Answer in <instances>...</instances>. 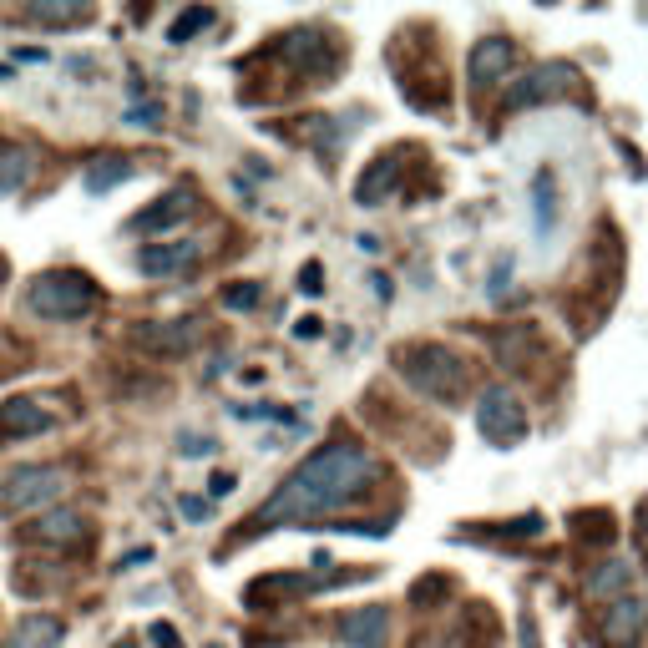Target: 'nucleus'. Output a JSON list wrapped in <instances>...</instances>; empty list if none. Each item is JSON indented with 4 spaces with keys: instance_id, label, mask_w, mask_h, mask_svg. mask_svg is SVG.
Returning <instances> with one entry per match:
<instances>
[{
    "instance_id": "1",
    "label": "nucleus",
    "mask_w": 648,
    "mask_h": 648,
    "mask_svg": "<svg viewBox=\"0 0 648 648\" xmlns=\"http://www.w3.org/2000/svg\"><path fill=\"white\" fill-rule=\"evenodd\" d=\"M370 476H375L370 451H360L355 441H330L274 486V497L249 517V527H284V522H314L324 512H340L345 502L365 497Z\"/></svg>"
},
{
    "instance_id": "2",
    "label": "nucleus",
    "mask_w": 648,
    "mask_h": 648,
    "mask_svg": "<svg viewBox=\"0 0 648 648\" xmlns=\"http://www.w3.org/2000/svg\"><path fill=\"white\" fill-rule=\"evenodd\" d=\"M395 365L426 400H441V405H456L471 385V365L451 345H405L395 355Z\"/></svg>"
},
{
    "instance_id": "3",
    "label": "nucleus",
    "mask_w": 648,
    "mask_h": 648,
    "mask_svg": "<svg viewBox=\"0 0 648 648\" xmlns=\"http://www.w3.org/2000/svg\"><path fill=\"white\" fill-rule=\"evenodd\" d=\"M26 304H31L41 319H81V314L97 304V284H92L87 274H76V269L41 274V279H31Z\"/></svg>"
},
{
    "instance_id": "4",
    "label": "nucleus",
    "mask_w": 648,
    "mask_h": 648,
    "mask_svg": "<svg viewBox=\"0 0 648 648\" xmlns=\"http://www.w3.org/2000/svg\"><path fill=\"white\" fill-rule=\"evenodd\" d=\"M66 497V471L61 466H16L0 486V507L6 512H36Z\"/></svg>"
},
{
    "instance_id": "5",
    "label": "nucleus",
    "mask_w": 648,
    "mask_h": 648,
    "mask_svg": "<svg viewBox=\"0 0 648 648\" xmlns=\"http://www.w3.org/2000/svg\"><path fill=\"white\" fill-rule=\"evenodd\" d=\"M476 431L492 441V446H522V441H527V411H522V400H517L507 385L481 390V400H476Z\"/></svg>"
},
{
    "instance_id": "6",
    "label": "nucleus",
    "mask_w": 648,
    "mask_h": 648,
    "mask_svg": "<svg viewBox=\"0 0 648 648\" xmlns=\"http://www.w3.org/2000/svg\"><path fill=\"white\" fill-rule=\"evenodd\" d=\"M578 81V71L573 66H562V61H552V66H537V71H527L517 87L507 92V102L512 107H532V102H552V97H562L567 87Z\"/></svg>"
},
{
    "instance_id": "7",
    "label": "nucleus",
    "mask_w": 648,
    "mask_h": 648,
    "mask_svg": "<svg viewBox=\"0 0 648 648\" xmlns=\"http://www.w3.org/2000/svg\"><path fill=\"white\" fill-rule=\"evenodd\" d=\"M132 340L152 355H183L198 345V324L193 319H152V324H137Z\"/></svg>"
},
{
    "instance_id": "8",
    "label": "nucleus",
    "mask_w": 648,
    "mask_h": 648,
    "mask_svg": "<svg viewBox=\"0 0 648 648\" xmlns=\"http://www.w3.org/2000/svg\"><path fill=\"white\" fill-rule=\"evenodd\" d=\"M512 61H517L512 41L486 36V41H476V46H471V56H466V71H471V81H476V87H492V81H502V76L512 71Z\"/></svg>"
},
{
    "instance_id": "9",
    "label": "nucleus",
    "mask_w": 648,
    "mask_h": 648,
    "mask_svg": "<svg viewBox=\"0 0 648 648\" xmlns=\"http://www.w3.org/2000/svg\"><path fill=\"white\" fill-rule=\"evenodd\" d=\"M198 264V243H147L137 254V269L147 279H168V274H183Z\"/></svg>"
},
{
    "instance_id": "10",
    "label": "nucleus",
    "mask_w": 648,
    "mask_h": 648,
    "mask_svg": "<svg viewBox=\"0 0 648 648\" xmlns=\"http://www.w3.org/2000/svg\"><path fill=\"white\" fill-rule=\"evenodd\" d=\"M385 633H390V613L385 608H355L340 623V643L345 648H385Z\"/></svg>"
},
{
    "instance_id": "11",
    "label": "nucleus",
    "mask_w": 648,
    "mask_h": 648,
    "mask_svg": "<svg viewBox=\"0 0 648 648\" xmlns=\"http://www.w3.org/2000/svg\"><path fill=\"white\" fill-rule=\"evenodd\" d=\"M188 208H193V198H188L183 188H173V193H162L152 208H142V213L132 218V228H137V233H168V228H178V223L188 218Z\"/></svg>"
},
{
    "instance_id": "12",
    "label": "nucleus",
    "mask_w": 648,
    "mask_h": 648,
    "mask_svg": "<svg viewBox=\"0 0 648 648\" xmlns=\"http://www.w3.org/2000/svg\"><path fill=\"white\" fill-rule=\"evenodd\" d=\"M26 537L31 542H46V547H76L81 537H87V522H81L76 512H46V517H36L31 527H26Z\"/></svg>"
},
{
    "instance_id": "13",
    "label": "nucleus",
    "mask_w": 648,
    "mask_h": 648,
    "mask_svg": "<svg viewBox=\"0 0 648 648\" xmlns=\"http://www.w3.org/2000/svg\"><path fill=\"white\" fill-rule=\"evenodd\" d=\"M41 431H51V411H41L36 400H6V405H0V441L41 436Z\"/></svg>"
},
{
    "instance_id": "14",
    "label": "nucleus",
    "mask_w": 648,
    "mask_h": 648,
    "mask_svg": "<svg viewBox=\"0 0 648 648\" xmlns=\"http://www.w3.org/2000/svg\"><path fill=\"white\" fill-rule=\"evenodd\" d=\"M638 633H643V603L628 598V593L613 598V608H608V618H603V638H608L613 648H633Z\"/></svg>"
},
{
    "instance_id": "15",
    "label": "nucleus",
    "mask_w": 648,
    "mask_h": 648,
    "mask_svg": "<svg viewBox=\"0 0 648 648\" xmlns=\"http://www.w3.org/2000/svg\"><path fill=\"white\" fill-rule=\"evenodd\" d=\"M6 648H61V623L51 613H26Z\"/></svg>"
},
{
    "instance_id": "16",
    "label": "nucleus",
    "mask_w": 648,
    "mask_h": 648,
    "mask_svg": "<svg viewBox=\"0 0 648 648\" xmlns=\"http://www.w3.org/2000/svg\"><path fill=\"white\" fill-rule=\"evenodd\" d=\"M395 173H400V168H395L390 157H375V162H370V173L355 183V203H360V208H375L385 193H395Z\"/></svg>"
},
{
    "instance_id": "17",
    "label": "nucleus",
    "mask_w": 648,
    "mask_h": 648,
    "mask_svg": "<svg viewBox=\"0 0 648 648\" xmlns=\"http://www.w3.org/2000/svg\"><path fill=\"white\" fill-rule=\"evenodd\" d=\"M132 173H137V168H132L127 157H97L92 168L81 173V188H87V193H112V188H117V183H127Z\"/></svg>"
},
{
    "instance_id": "18",
    "label": "nucleus",
    "mask_w": 648,
    "mask_h": 648,
    "mask_svg": "<svg viewBox=\"0 0 648 648\" xmlns=\"http://www.w3.org/2000/svg\"><path fill=\"white\" fill-rule=\"evenodd\" d=\"M628 583H633V567L613 557V562H603L598 573L588 578V598H613V593H623Z\"/></svg>"
},
{
    "instance_id": "19",
    "label": "nucleus",
    "mask_w": 648,
    "mask_h": 648,
    "mask_svg": "<svg viewBox=\"0 0 648 648\" xmlns=\"http://www.w3.org/2000/svg\"><path fill=\"white\" fill-rule=\"evenodd\" d=\"M31 178V152L26 147H6L0 152V193H16Z\"/></svg>"
},
{
    "instance_id": "20",
    "label": "nucleus",
    "mask_w": 648,
    "mask_h": 648,
    "mask_svg": "<svg viewBox=\"0 0 648 648\" xmlns=\"http://www.w3.org/2000/svg\"><path fill=\"white\" fill-rule=\"evenodd\" d=\"M26 16L46 21V26H71V21H87L92 11L87 6H41V0H36V6H26Z\"/></svg>"
},
{
    "instance_id": "21",
    "label": "nucleus",
    "mask_w": 648,
    "mask_h": 648,
    "mask_svg": "<svg viewBox=\"0 0 648 648\" xmlns=\"http://www.w3.org/2000/svg\"><path fill=\"white\" fill-rule=\"evenodd\" d=\"M203 26H213V11H208V6H198V11L178 16V21H173V31H168V41H178V46H183V41H193Z\"/></svg>"
},
{
    "instance_id": "22",
    "label": "nucleus",
    "mask_w": 648,
    "mask_h": 648,
    "mask_svg": "<svg viewBox=\"0 0 648 648\" xmlns=\"http://www.w3.org/2000/svg\"><path fill=\"white\" fill-rule=\"evenodd\" d=\"M264 299V284H233L223 289V309H254Z\"/></svg>"
},
{
    "instance_id": "23",
    "label": "nucleus",
    "mask_w": 648,
    "mask_h": 648,
    "mask_svg": "<svg viewBox=\"0 0 648 648\" xmlns=\"http://www.w3.org/2000/svg\"><path fill=\"white\" fill-rule=\"evenodd\" d=\"M552 218H557V208H552V178L537 173V228H547Z\"/></svg>"
},
{
    "instance_id": "24",
    "label": "nucleus",
    "mask_w": 648,
    "mask_h": 648,
    "mask_svg": "<svg viewBox=\"0 0 648 648\" xmlns=\"http://www.w3.org/2000/svg\"><path fill=\"white\" fill-rule=\"evenodd\" d=\"M127 122H132V127H162V107H157V102L132 107V112H127Z\"/></svg>"
},
{
    "instance_id": "25",
    "label": "nucleus",
    "mask_w": 648,
    "mask_h": 648,
    "mask_svg": "<svg viewBox=\"0 0 648 648\" xmlns=\"http://www.w3.org/2000/svg\"><path fill=\"white\" fill-rule=\"evenodd\" d=\"M299 289H304V294H319V289H324V269H319V264H304V274H299Z\"/></svg>"
},
{
    "instance_id": "26",
    "label": "nucleus",
    "mask_w": 648,
    "mask_h": 648,
    "mask_svg": "<svg viewBox=\"0 0 648 648\" xmlns=\"http://www.w3.org/2000/svg\"><path fill=\"white\" fill-rule=\"evenodd\" d=\"M178 451H183V456H208L213 441H208V436H178Z\"/></svg>"
},
{
    "instance_id": "27",
    "label": "nucleus",
    "mask_w": 648,
    "mask_h": 648,
    "mask_svg": "<svg viewBox=\"0 0 648 648\" xmlns=\"http://www.w3.org/2000/svg\"><path fill=\"white\" fill-rule=\"evenodd\" d=\"M319 324H324L319 314H304V319L294 324V340H319Z\"/></svg>"
},
{
    "instance_id": "28",
    "label": "nucleus",
    "mask_w": 648,
    "mask_h": 648,
    "mask_svg": "<svg viewBox=\"0 0 648 648\" xmlns=\"http://www.w3.org/2000/svg\"><path fill=\"white\" fill-rule=\"evenodd\" d=\"M233 486H238V476H233V471H218V476L208 481V492H213V497H228Z\"/></svg>"
},
{
    "instance_id": "29",
    "label": "nucleus",
    "mask_w": 648,
    "mask_h": 648,
    "mask_svg": "<svg viewBox=\"0 0 648 648\" xmlns=\"http://www.w3.org/2000/svg\"><path fill=\"white\" fill-rule=\"evenodd\" d=\"M152 643H157V648H178V633H173L168 623H152Z\"/></svg>"
},
{
    "instance_id": "30",
    "label": "nucleus",
    "mask_w": 648,
    "mask_h": 648,
    "mask_svg": "<svg viewBox=\"0 0 648 648\" xmlns=\"http://www.w3.org/2000/svg\"><path fill=\"white\" fill-rule=\"evenodd\" d=\"M183 517H193V522H198V517H208V502H198V497H183Z\"/></svg>"
},
{
    "instance_id": "31",
    "label": "nucleus",
    "mask_w": 648,
    "mask_h": 648,
    "mask_svg": "<svg viewBox=\"0 0 648 648\" xmlns=\"http://www.w3.org/2000/svg\"><path fill=\"white\" fill-rule=\"evenodd\" d=\"M522 648H537V628H532V613H522Z\"/></svg>"
},
{
    "instance_id": "32",
    "label": "nucleus",
    "mask_w": 648,
    "mask_h": 648,
    "mask_svg": "<svg viewBox=\"0 0 648 648\" xmlns=\"http://www.w3.org/2000/svg\"><path fill=\"white\" fill-rule=\"evenodd\" d=\"M638 542H643V547H648V502H643V507H638Z\"/></svg>"
},
{
    "instance_id": "33",
    "label": "nucleus",
    "mask_w": 648,
    "mask_h": 648,
    "mask_svg": "<svg viewBox=\"0 0 648 648\" xmlns=\"http://www.w3.org/2000/svg\"><path fill=\"white\" fill-rule=\"evenodd\" d=\"M6 274H11V264H6V254H0V284H6Z\"/></svg>"
}]
</instances>
